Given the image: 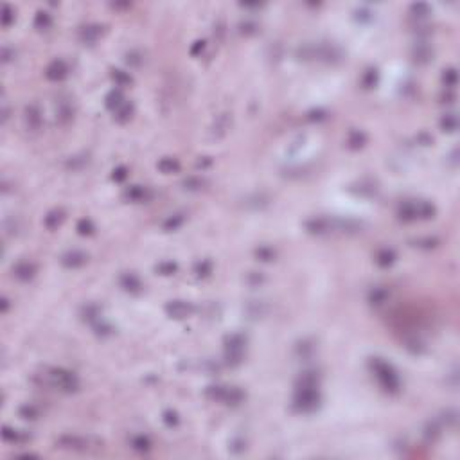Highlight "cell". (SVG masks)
Segmentation results:
<instances>
[{"mask_svg": "<svg viewBox=\"0 0 460 460\" xmlns=\"http://www.w3.org/2000/svg\"><path fill=\"white\" fill-rule=\"evenodd\" d=\"M369 367H371L372 374L376 376L377 383L381 385V388L388 394H399L401 390V377L397 371L394 369L392 363H388L387 360H383L379 356H374L369 360Z\"/></svg>", "mask_w": 460, "mask_h": 460, "instance_id": "obj_1", "label": "cell"}, {"mask_svg": "<svg viewBox=\"0 0 460 460\" xmlns=\"http://www.w3.org/2000/svg\"><path fill=\"white\" fill-rule=\"evenodd\" d=\"M322 395L318 387H295L293 408L300 414H311L320 406Z\"/></svg>", "mask_w": 460, "mask_h": 460, "instance_id": "obj_2", "label": "cell"}, {"mask_svg": "<svg viewBox=\"0 0 460 460\" xmlns=\"http://www.w3.org/2000/svg\"><path fill=\"white\" fill-rule=\"evenodd\" d=\"M49 381L52 387H56L61 392H78L79 390V377L76 372L68 371V369H63V367H56V369H50L49 371Z\"/></svg>", "mask_w": 460, "mask_h": 460, "instance_id": "obj_3", "label": "cell"}, {"mask_svg": "<svg viewBox=\"0 0 460 460\" xmlns=\"http://www.w3.org/2000/svg\"><path fill=\"white\" fill-rule=\"evenodd\" d=\"M244 347H246V338L241 333H232L225 338V361L227 365L236 367L239 365L244 358Z\"/></svg>", "mask_w": 460, "mask_h": 460, "instance_id": "obj_4", "label": "cell"}, {"mask_svg": "<svg viewBox=\"0 0 460 460\" xmlns=\"http://www.w3.org/2000/svg\"><path fill=\"white\" fill-rule=\"evenodd\" d=\"M58 446L63 449H72V451H90L92 448H99L101 442L94 438L79 437V435H61L58 438Z\"/></svg>", "mask_w": 460, "mask_h": 460, "instance_id": "obj_5", "label": "cell"}, {"mask_svg": "<svg viewBox=\"0 0 460 460\" xmlns=\"http://www.w3.org/2000/svg\"><path fill=\"white\" fill-rule=\"evenodd\" d=\"M304 227L309 234L324 236V234H329L336 230V218H326V216L311 218V219H307V221L304 223Z\"/></svg>", "mask_w": 460, "mask_h": 460, "instance_id": "obj_6", "label": "cell"}, {"mask_svg": "<svg viewBox=\"0 0 460 460\" xmlns=\"http://www.w3.org/2000/svg\"><path fill=\"white\" fill-rule=\"evenodd\" d=\"M166 313L175 320H183L194 313V306L187 300H169L166 304Z\"/></svg>", "mask_w": 460, "mask_h": 460, "instance_id": "obj_7", "label": "cell"}, {"mask_svg": "<svg viewBox=\"0 0 460 460\" xmlns=\"http://www.w3.org/2000/svg\"><path fill=\"white\" fill-rule=\"evenodd\" d=\"M68 76V65L63 60H52L45 67V78L49 81H63Z\"/></svg>", "mask_w": 460, "mask_h": 460, "instance_id": "obj_8", "label": "cell"}, {"mask_svg": "<svg viewBox=\"0 0 460 460\" xmlns=\"http://www.w3.org/2000/svg\"><path fill=\"white\" fill-rule=\"evenodd\" d=\"M13 275L20 281V283H29L33 281L36 275V264L31 261H18L17 264L13 266Z\"/></svg>", "mask_w": 460, "mask_h": 460, "instance_id": "obj_9", "label": "cell"}, {"mask_svg": "<svg viewBox=\"0 0 460 460\" xmlns=\"http://www.w3.org/2000/svg\"><path fill=\"white\" fill-rule=\"evenodd\" d=\"M61 264L65 268H81L88 263V255L81 250H68L61 255Z\"/></svg>", "mask_w": 460, "mask_h": 460, "instance_id": "obj_10", "label": "cell"}, {"mask_svg": "<svg viewBox=\"0 0 460 460\" xmlns=\"http://www.w3.org/2000/svg\"><path fill=\"white\" fill-rule=\"evenodd\" d=\"M23 119H25V124H27V128H29V130H33V131L40 130V128H42V124H44V115H42V110H40V106L36 105V103L25 106Z\"/></svg>", "mask_w": 460, "mask_h": 460, "instance_id": "obj_11", "label": "cell"}, {"mask_svg": "<svg viewBox=\"0 0 460 460\" xmlns=\"http://www.w3.org/2000/svg\"><path fill=\"white\" fill-rule=\"evenodd\" d=\"M390 299V289L387 286H374V288L369 289V295H367V300L369 304L374 306V307H381L385 306Z\"/></svg>", "mask_w": 460, "mask_h": 460, "instance_id": "obj_12", "label": "cell"}, {"mask_svg": "<svg viewBox=\"0 0 460 460\" xmlns=\"http://www.w3.org/2000/svg\"><path fill=\"white\" fill-rule=\"evenodd\" d=\"M119 283H121L122 289L128 291V293H140V291H142V281H140L139 275L133 272L122 273L121 279H119Z\"/></svg>", "mask_w": 460, "mask_h": 460, "instance_id": "obj_13", "label": "cell"}, {"mask_svg": "<svg viewBox=\"0 0 460 460\" xmlns=\"http://www.w3.org/2000/svg\"><path fill=\"white\" fill-rule=\"evenodd\" d=\"M101 34H103V25H99V23H87L79 29V40L88 45L95 44Z\"/></svg>", "mask_w": 460, "mask_h": 460, "instance_id": "obj_14", "label": "cell"}, {"mask_svg": "<svg viewBox=\"0 0 460 460\" xmlns=\"http://www.w3.org/2000/svg\"><path fill=\"white\" fill-rule=\"evenodd\" d=\"M397 216H399L401 221H417L419 219V216H417V201H403L399 209H397Z\"/></svg>", "mask_w": 460, "mask_h": 460, "instance_id": "obj_15", "label": "cell"}, {"mask_svg": "<svg viewBox=\"0 0 460 460\" xmlns=\"http://www.w3.org/2000/svg\"><path fill=\"white\" fill-rule=\"evenodd\" d=\"M412 56H414V60H416L417 63H422V65H424V63H428V61H432L433 49L426 44V42H419V44L414 45Z\"/></svg>", "mask_w": 460, "mask_h": 460, "instance_id": "obj_16", "label": "cell"}, {"mask_svg": "<svg viewBox=\"0 0 460 460\" xmlns=\"http://www.w3.org/2000/svg\"><path fill=\"white\" fill-rule=\"evenodd\" d=\"M395 259H397L395 252H394L392 248H388V246H385V248H379L376 252V255H374L376 264H377V266H381V268L392 266L394 263H395Z\"/></svg>", "mask_w": 460, "mask_h": 460, "instance_id": "obj_17", "label": "cell"}, {"mask_svg": "<svg viewBox=\"0 0 460 460\" xmlns=\"http://www.w3.org/2000/svg\"><path fill=\"white\" fill-rule=\"evenodd\" d=\"M130 446H131V449L139 451V453H148V451H151V448H153V442H151V438L148 437V435L137 433V435H131Z\"/></svg>", "mask_w": 460, "mask_h": 460, "instance_id": "obj_18", "label": "cell"}, {"mask_svg": "<svg viewBox=\"0 0 460 460\" xmlns=\"http://www.w3.org/2000/svg\"><path fill=\"white\" fill-rule=\"evenodd\" d=\"M72 117H74L72 105L68 101H60L58 108H56V121L61 122V124H67V122L72 121Z\"/></svg>", "mask_w": 460, "mask_h": 460, "instance_id": "obj_19", "label": "cell"}, {"mask_svg": "<svg viewBox=\"0 0 460 460\" xmlns=\"http://www.w3.org/2000/svg\"><path fill=\"white\" fill-rule=\"evenodd\" d=\"M126 103V99H124V94H122L121 88H113L108 92V95L105 97V105L108 110L115 111L119 106H122Z\"/></svg>", "mask_w": 460, "mask_h": 460, "instance_id": "obj_20", "label": "cell"}, {"mask_svg": "<svg viewBox=\"0 0 460 460\" xmlns=\"http://www.w3.org/2000/svg\"><path fill=\"white\" fill-rule=\"evenodd\" d=\"M126 198L130 201H135V203H139V201H146L148 198H150V191L146 187H142V185H130V187L126 189Z\"/></svg>", "mask_w": 460, "mask_h": 460, "instance_id": "obj_21", "label": "cell"}, {"mask_svg": "<svg viewBox=\"0 0 460 460\" xmlns=\"http://www.w3.org/2000/svg\"><path fill=\"white\" fill-rule=\"evenodd\" d=\"M63 219H65V211L63 209H54V211L47 212V216L44 218V225L49 230H54L63 223Z\"/></svg>", "mask_w": 460, "mask_h": 460, "instance_id": "obj_22", "label": "cell"}, {"mask_svg": "<svg viewBox=\"0 0 460 460\" xmlns=\"http://www.w3.org/2000/svg\"><path fill=\"white\" fill-rule=\"evenodd\" d=\"M2 438H4L6 442H11V444H23L29 437L23 432H20V430L4 426L2 428Z\"/></svg>", "mask_w": 460, "mask_h": 460, "instance_id": "obj_23", "label": "cell"}, {"mask_svg": "<svg viewBox=\"0 0 460 460\" xmlns=\"http://www.w3.org/2000/svg\"><path fill=\"white\" fill-rule=\"evenodd\" d=\"M228 130H230V117H228V113L218 115L216 121H214V126H212V135L214 137H223Z\"/></svg>", "mask_w": 460, "mask_h": 460, "instance_id": "obj_24", "label": "cell"}, {"mask_svg": "<svg viewBox=\"0 0 460 460\" xmlns=\"http://www.w3.org/2000/svg\"><path fill=\"white\" fill-rule=\"evenodd\" d=\"M367 142V135L361 131V130H350L349 135H347V146L350 150H360L363 148Z\"/></svg>", "mask_w": 460, "mask_h": 460, "instance_id": "obj_25", "label": "cell"}, {"mask_svg": "<svg viewBox=\"0 0 460 460\" xmlns=\"http://www.w3.org/2000/svg\"><path fill=\"white\" fill-rule=\"evenodd\" d=\"M243 401H244V392L241 390V388L228 387L227 394H225V399H223V403H225V405L238 406V405H241Z\"/></svg>", "mask_w": 460, "mask_h": 460, "instance_id": "obj_26", "label": "cell"}, {"mask_svg": "<svg viewBox=\"0 0 460 460\" xmlns=\"http://www.w3.org/2000/svg\"><path fill=\"white\" fill-rule=\"evenodd\" d=\"M435 212H437V209H435L433 203L424 200L417 201V216H419V219H432L435 216Z\"/></svg>", "mask_w": 460, "mask_h": 460, "instance_id": "obj_27", "label": "cell"}, {"mask_svg": "<svg viewBox=\"0 0 460 460\" xmlns=\"http://www.w3.org/2000/svg\"><path fill=\"white\" fill-rule=\"evenodd\" d=\"M227 390H228L227 385H211V387L205 388V395L212 401H221L223 403Z\"/></svg>", "mask_w": 460, "mask_h": 460, "instance_id": "obj_28", "label": "cell"}, {"mask_svg": "<svg viewBox=\"0 0 460 460\" xmlns=\"http://www.w3.org/2000/svg\"><path fill=\"white\" fill-rule=\"evenodd\" d=\"M133 111H135V106L131 105V103H124L122 106H119L113 113H115V121L117 122H128L130 119H131V115H133Z\"/></svg>", "mask_w": 460, "mask_h": 460, "instance_id": "obj_29", "label": "cell"}, {"mask_svg": "<svg viewBox=\"0 0 460 460\" xmlns=\"http://www.w3.org/2000/svg\"><path fill=\"white\" fill-rule=\"evenodd\" d=\"M158 169H160L164 175H173L180 169V162L176 158H171V156H164L160 162H158Z\"/></svg>", "mask_w": 460, "mask_h": 460, "instance_id": "obj_30", "label": "cell"}, {"mask_svg": "<svg viewBox=\"0 0 460 460\" xmlns=\"http://www.w3.org/2000/svg\"><path fill=\"white\" fill-rule=\"evenodd\" d=\"M18 416L22 419H27V421H36L40 417V408L36 405L27 403V405H22L18 408Z\"/></svg>", "mask_w": 460, "mask_h": 460, "instance_id": "obj_31", "label": "cell"}, {"mask_svg": "<svg viewBox=\"0 0 460 460\" xmlns=\"http://www.w3.org/2000/svg\"><path fill=\"white\" fill-rule=\"evenodd\" d=\"M92 327H94L95 334H99V336H110V334H113V326H111L110 322H106L103 316H101L99 320H95L94 324H92Z\"/></svg>", "mask_w": 460, "mask_h": 460, "instance_id": "obj_32", "label": "cell"}, {"mask_svg": "<svg viewBox=\"0 0 460 460\" xmlns=\"http://www.w3.org/2000/svg\"><path fill=\"white\" fill-rule=\"evenodd\" d=\"M194 273H196V277H200V279L209 277L212 273V261H209V259L198 261V263L194 264Z\"/></svg>", "mask_w": 460, "mask_h": 460, "instance_id": "obj_33", "label": "cell"}, {"mask_svg": "<svg viewBox=\"0 0 460 460\" xmlns=\"http://www.w3.org/2000/svg\"><path fill=\"white\" fill-rule=\"evenodd\" d=\"M440 128H442V131H448V133L457 131V128H459V119H457V115H455V113H446V115L440 119Z\"/></svg>", "mask_w": 460, "mask_h": 460, "instance_id": "obj_34", "label": "cell"}, {"mask_svg": "<svg viewBox=\"0 0 460 460\" xmlns=\"http://www.w3.org/2000/svg\"><path fill=\"white\" fill-rule=\"evenodd\" d=\"M377 79H379V74L376 68H367L363 78H361V85H363V88L371 90L377 85Z\"/></svg>", "mask_w": 460, "mask_h": 460, "instance_id": "obj_35", "label": "cell"}, {"mask_svg": "<svg viewBox=\"0 0 460 460\" xmlns=\"http://www.w3.org/2000/svg\"><path fill=\"white\" fill-rule=\"evenodd\" d=\"M275 250L272 248V246H268V244H263V246H259V248H255V257L259 261H263V263H272L273 259H275Z\"/></svg>", "mask_w": 460, "mask_h": 460, "instance_id": "obj_36", "label": "cell"}, {"mask_svg": "<svg viewBox=\"0 0 460 460\" xmlns=\"http://www.w3.org/2000/svg\"><path fill=\"white\" fill-rule=\"evenodd\" d=\"M76 230H78L79 236H92L95 232V225L90 218H81L76 225Z\"/></svg>", "mask_w": 460, "mask_h": 460, "instance_id": "obj_37", "label": "cell"}, {"mask_svg": "<svg viewBox=\"0 0 460 460\" xmlns=\"http://www.w3.org/2000/svg\"><path fill=\"white\" fill-rule=\"evenodd\" d=\"M111 79L115 81L117 87H128V85H131V76H130V72H124V70H121V68H113L111 70Z\"/></svg>", "mask_w": 460, "mask_h": 460, "instance_id": "obj_38", "label": "cell"}, {"mask_svg": "<svg viewBox=\"0 0 460 460\" xmlns=\"http://www.w3.org/2000/svg\"><path fill=\"white\" fill-rule=\"evenodd\" d=\"M50 23H52V18H50V15L47 11H38L34 15V27L40 29V31L49 29Z\"/></svg>", "mask_w": 460, "mask_h": 460, "instance_id": "obj_39", "label": "cell"}, {"mask_svg": "<svg viewBox=\"0 0 460 460\" xmlns=\"http://www.w3.org/2000/svg\"><path fill=\"white\" fill-rule=\"evenodd\" d=\"M410 13L414 18L422 20V18H426L430 15V6H428L426 2H417V4H412L410 6Z\"/></svg>", "mask_w": 460, "mask_h": 460, "instance_id": "obj_40", "label": "cell"}, {"mask_svg": "<svg viewBox=\"0 0 460 460\" xmlns=\"http://www.w3.org/2000/svg\"><path fill=\"white\" fill-rule=\"evenodd\" d=\"M83 318L87 322H90V324H94L95 320H99L101 318V307L95 304H88L83 307Z\"/></svg>", "mask_w": 460, "mask_h": 460, "instance_id": "obj_41", "label": "cell"}, {"mask_svg": "<svg viewBox=\"0 0 460 460\" xmlns=\"http://www.w3.org/2000/svg\"><path fill=\"white\" fill-rule=\"evenodd\" d=\"M405 347L410 350L412 354H422V352H424V349H426V347H424V344H422V342L417 338V336H414V338H406Z\"/></svg>", "mask_w": 460, "mask_h": 460, "instance_id": "obj_42", "label": "cell"}, {"mask_svg": "<svg viewBox=\"0 0 460 460\" xmlns=\"http://www.w3.org/2000/svg\"><path fill=\"white\" fill-rule=\"evenodd\" d=\"M183 219H185L183 214H171L164 221V230H176V228H180L183 225Z\"/></svg>", "mask_w": 460, "mask_h": 460, "instance_id": "obj_43", "label": "cell"}, {"mask_svg": "<svg viewBox=\"0 0 460 460\" xmlns=\"http://www.w3.org/2000/svg\"><path fill=\"white\" fill-rule=\"evenodd\" d=\"M313 352H315V345H313V342H309V340H304V342H300V344L297 345V354H299L300 358H311Z\"/></svg>", "mask_w": 460, "mask_h": 460, "instance_id": "obj_44", "label": "cell"}, {"mask_svg": "<svg viewBox=\"0 0 460 460\" xmlns=\"http://www.w3.org/2000/svg\"><path fill=\"white\" fill-rule=\"evenodd\" d=\"M178 270V264L175 263V261H162L160 264L156 266V272L160 273V275H173V273H176Z\"/></svg>", "mask_w": 460, "mask_h": 460, "instance_id": "obj_45", "label": "cell"}, {"mask_svg": "<svg viewBox=\"0 0 460 460\" xmlns=\"http://www.w3.org/2000/svg\"><path fill=\"white\" fill-rule=\"evenodd\" d=\"M203 185H205V182L200 176H189L183 180V189H187V191H200Z\"/></svg>", "mask_w": 460, "mask_h": 460, "instance_id": "obj_46", "label": "cell"}, {"mask_svg": "<svg viewBox=\"0 0 460 460\" xmlns=\"http://www.w3.org/2000/svg\"><path fill=\"white\" fill-rule=\"evenodd\" d=\"M457 79H459V74H457V70H455V68H448V70H444L442 83L446 85L448 88H453V87H457Z\"/></svg>", "mask_w": 460, "mask_h": 460, "instance_id": "obj_47", "label": "cell"}, {"mask_svg": "<svg viewBox=\"0 0 460 460\" xmlns=\"http://www.w3.org/2000/svg\"><path fill=\"white\" fill-rule=\"evenodd\" d=\"M162 421H164V424H166V426L175 428V426H178L180 417H178V414L175 410H166L164 414H162Z\"/></svg>", "mask_w": 460, "mask_h": 460, "instance_id": "obj_48", "label": "cell"}, {"mask_svg": "<svg viewBox=\"0 0 460 460\" xmlns=\"http://www.w3.org/2000/svg\"><path fill=\"white\" fill-rule=\"evenodd\" d=\"M13 22H15V11H13V7L9 4H6L4 9H2V25L9 27Z\"/></svg>", "mask_w": 460, "mask_h": 460, "instance_id": "obj_49", "label": "cell"}, {"mask_svg": "<svg viewBox=\"0 0 460 460\" xmlns=\"http://www.w3.org/2000/svg\"><path fill=\"white\" fill-rule=\"evenodd\" d=\"M437 244H438V239H435V238H419V239H416V241H414V246L426 248V250L435 248Z\"/></svg>", "mask_w": 460, "mask_h": 460, "instance_id": "obj_50", "label": "cell"}, {"mask_svg": "<svg viewBox=\"0 0 460 460\" xmlns=\"http://www.w3.org/2000/svg\"><path fill=\"white\" fill-rule=\"evenodd\" d=\"M257 29H259V25H257L254 20H244V22L239 23V31H241L243 34H246V36L255 34L257 33Z\"/></svg>", "mask_w": 460, "mask_h": 460, "instance_id": "obj_51", "label": "cell"}, {"mask_svg": "<svg viewBox=\"0 0 460 460\" xmlns=\"http://www.w3.org/2000/svg\"><path fill=\"white\" fill-rule=\"evenodd\" d=\"M87 164H88V156H87V155L70 156V160L67 162V166L72 167V169H81V167L87 166Z\"/></svg>", "mask_w": 460, "mask_h": 460, "instance_id": "obj_52", "label": "cell"}, {"mask_svg": "<svg viewBox=\"0 0 460 460\" xmlns=\"http://www.w3.org/2000/svg\"><path fill=\"white\" fill-rule=\"evenodd\" d=\"M327 117V111L326 110H322V108H318V110H311V111H307V115H306V119L307 121H311V122H318V121H324Z\"/></svg>", "mask_w": 460, "mask_h": 460, "instance_id": "obj_53", "label": "cell"}, {"mask_svg": "<svg viewBox=\"0 0 460 460\" xmlns=\"http://www.w3.org/2000/svg\"><path fill=\"white\" fill-rule=\"evenodd\" d=\"M244 449H246V440H243V438H234L230 442V451L232 453H243Z\"/></svg>", "mask_w": 460, "mask_h": 460, "instance_id": "obj_54", "label": "cell"}, {"mask_svg": "<svg viewBox=\"0 0 460 460\" xmlns=\"http://www.w3.org/2000/svg\"><path fill=\"white\" fill-rule=\"evenodd\" d=\"M111 178L115 180V182H122V180H126L128 178V169L124 166H119L113 169V173H111Z\"/></svg>", "mask_w": 460, "mask_h": 460, "instance_id": "obj_55", "label": "cell"}, {"mask_svg": "<svg viewBox=\"0 0 460 460\" xmlns=\"http://www.w3.org/2000/svg\"><path fill=\"white\" fill-rule=\"evenodd\" d=\"M356 18H358L360 22H371L374 17H372L371 9H367V7H360V9L356 11Z\"/></svg>", "mask_w": 460, "mask_h": 460, "instance_id": "obj_56", "label": "cell"}, {"mask_svg": "<svg viewBox=\"0 0 460 460\" xmlns=\"http://www.w3.org/2000/svg\"><path fill=\"white\" fill-rule=\"evenodd\" d=\"M126 61L130 63V65H140L142 63V58H140V54L139 52H128V56H126Z\"/></svg>", "mask_w": 460, "mask_h": 460, "instance_id": "obj_57", "label": "cell"}, {"mask_svg": "<svg viewBox=\"0 0 460 460\" xmlns=\"http://www.w3.org/2000/svg\"><path fill=\"white\" fill-rule=\"evenodd\" d=\"M203 49H205V42H203V40H198V42H194V45L191 47V54L198 56L203 52Z\"/></svg>", "mask_w": 460, "mask_h": 460, "instance_id": "obj_58", "label": "cell"}, {"mask_svg": "<svg viewBox=\"0 0 460 460\" xmlns=\"http://www.w3.org/2000/svg\"><path fill=\"white\" fill-rule=\"evenodd\" d=\"M13 58H15V49H11V47H7L6 45V47L2 49V61L7 63V61H11Z\"/></svg>", "mask_w": 460, "mask_h": 460, "instance_id": "obj_59", "label": "cell"}, {"mask_svg": "<svg viewBox=\"0 0 460 460\" xmlns=\"http://www.w3.org/2000/svg\"><path fill=\"white\" fill-rule=\"evenodd\" d=\"M0 309H2V313H7V309H9V300H7L6 297L0 302Z\"/></svg>", "mask_w": 460, "mask_h": 460, "instance_id": "obj_60", "label": "cell"}]
</instances>
